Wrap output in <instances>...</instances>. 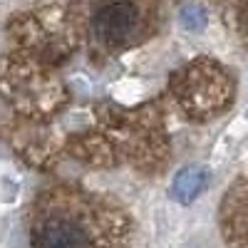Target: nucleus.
<instances>
[{"instance_id": "20e7f679", "label": "nucleus", "mask_w": 248, "mask_h": 248, "mask_svg": "<svg viewBox=\"0 0 248 248\" xmlns=\"http://www.w3.org/2000/svg\"><path fill=\"white\" fill-rule=\"evenodd\" d=\"M181 23L189 30H201L206 25V10L201 5H184L181 8Z\"/></svg>"}, {"instance_id": "7ed1b4c3", "label": "nucleus", "mask_w": 248, "mask_h": 248, "mask_svg": "<svg viewBox=\"0 0 248 248\" xmlns=\"http://www.w3.org/2000/svg\"><path fill=\"white\" fill-rule=\"evenodd\" d=\"M206 189V171L201 167H184L171 181V196L179 203H191Z\"/></svg>"}, {"instance_id": "f257e3e1", "label": "nucleus", "mask_w": 248, "mask_h": 248, "mask_svg": "<svg viewBox=\"0 0 248 248\" xmlns=\"http://www.w3.org/2000/svg\"><path fill=\"white\" fill-rule=\"evenodd\" d=\"M32 248H129V221L102 196L60 186L35 201Z\"/></svg>"}, {"instance_id": "f03ea898", "label": "nucleus", "mask_w": 248, "mask_h": 248, "mask_svg": "<svg viewBox=\"0 0 248 248\" xmlns=\"http://www.w3.org/2000/svg\"><path fill=\"white\" fill-rule=\"evenodd\" d=\"M139 25V10L132 0H107L92 15V37L99 47L119 50L132 40Z\"/></svg>"}]
</instances>
